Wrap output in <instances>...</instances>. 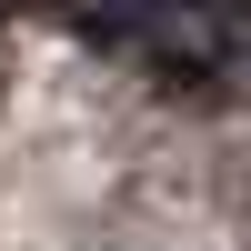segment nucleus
Segmentation results:
<instances>
[{"label":"nucleus","mask_w":251,"mask_h":251,"mask_svg":"<svg viewBox=\"0 0 251 251\" xmlns=\"http://www.w3.org/2000/svg\"><path fill=\"white\" fill-rule=\"evenodd\" d=\"M100 30L141 40L151 60L251 91V0H80Z\"/></svg>","instance_id":"1"}]
</instances>
